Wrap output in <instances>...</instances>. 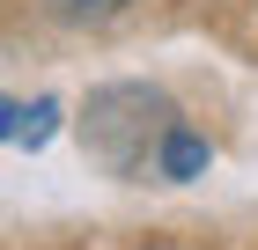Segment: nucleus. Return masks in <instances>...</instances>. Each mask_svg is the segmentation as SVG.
<instances>
[{
  "mask_svg": "<svg viewBox=\"0 0 258 250\" xmlns=\"http://www.w3.org/2000/svg\"><path fill=\"white\" fill-rule=\"evenodd\" d=\"M44 22H59V30H111L140 8V0H30Z\"/></svg>",
  "mask_w": 258,
  "mask_h": 250,
  "instance_id": "20e7f679",
  "label": "nucleus"
},
{
  "mask_svg": "<svg viewBox=\"0 0 258 250\" xmlns=\"http://www.w3.org/2000/svg\"><path fill=\"white\" fill-rule=\"evenodd\" d=\"M207 170H214V133L192 125V118H177L162 133V147H155V184H199Z\"/></svg>",
  "mask_w": 258,
  "mask_h": 250,
  "instance_id": "7ed1b4c3",
  "label": "nucleus"
},
{
  "mask_svg": "<svg viewBox=\"0 0 258 250\" xmlns=\"http://www.w3.org/2000/svg\"><path fill=\"white\" fill-rule=\"evenodd\" d=\"M251 8H258V0H251Z\"/></svg>",
  "mask_w": 258,
  "mask_h": 250,
  "instance_id": "423d86ee",
  "label": "nucleus"
},
{
  "mask_svg": "<svg viewBox=\"0 0 258 250\" xmlns=\"http://www.w3.org/2000/svg\"><path fill=\"white\" fill-rule=\"evenodd\" d=\"M140 250H199V243H170V235H162V243H140Z\"/></svg>",
  "mask_w": 258,
  "mask_h": 250,
  "instance_id": "39448f33",
  "label": "nucleus"
},
{
  "mask_svg": "<svg viewBox=\"0 0 258 250\" xmlns=\"http://www.w3.org/2000/svg\"><path fill=\"white\" fill-rule=\"evenodd\" d=\"M59 125H74L59 96H30V103H22V96H8V103H0V140H8L15 154L52 147V133H59Z\"/></svg>",
  "mask_w": 258,
  "mask_h": 250,
  "instance_id": "f03ea898",
  "label": "nucleus"
},
{
  "mask_svg": "<svg viewBox=\"0 0 258 250\" xmlns=\"http://www.w3.org/2000/svg\"><path fill=\"white\" fill-rule=\"evenodd\" d=\"M177 118L184 111H177V96H170L162 81L111 74V81H96V89L74 103V140H81V154H89L103 177L148 184V177H155V147H162V133H170Z\"/></svg>",
  "mask_w": 258,
  "mask_h": 250,
  "instance_id": "f257e3e1",
  "label": "nucleus"
}]
</instances>
